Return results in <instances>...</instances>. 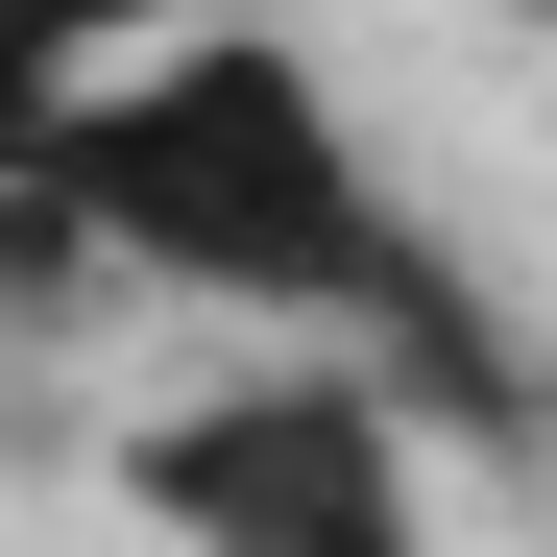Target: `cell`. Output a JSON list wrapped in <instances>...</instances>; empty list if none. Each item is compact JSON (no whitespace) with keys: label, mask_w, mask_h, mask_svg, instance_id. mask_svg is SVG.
<instances>
[{"label":"cell","mask_w":557,"mask_h":557,"mask_svg":"<svg viewBox=\"0 0 557 557\" xmlns=\"http://www.w3.org/2000/svg\"><path fill=\"white\" fill-rule=\"evenodd\" d=\"M122 533L146 557H436V412L363 339H292L122 436Z\"/></svg>","instance_id":"obj_2"},{"label":"cell","mask_w":557,"mask_h":557,"mask_svg":"<svg viewBox=\"0 0 557 557\" xmlns=\"http://www.w3.org/2000/svg\"><path fill=\"white\" fill-rule=\"evenodd\" d=\"M170 25H219V0H0V170H25L73 98H98L122 49H170Z\"/></svg>","instance_id":"obj_3"},{"label":"cell","mask_w":557,"mask_h":557,"mask_svg":"<svg viewBox=\"0 0 557 557\" xmlns=\"http://www.w3.org/2000/svg\"><path fill=\"white\" fill-rule=\"evenodd\" d=\"M0 267H49L25 315L73 292H195V315H267V339H363V363H436V412H509L460 267L412 243V195L363 170L339 73L292 0H219V25L122 49L25 170H0Z\"/></svg>","instance_id":"obj_1"}]
</instances>
